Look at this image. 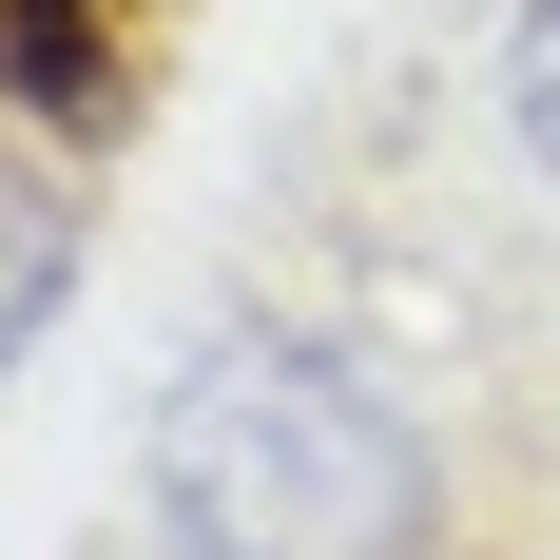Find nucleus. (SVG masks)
Listing matches in <instances>:
<instances>
[{
    "mask_svg": "<svg viewBox=\"0 0 560 560\" xmlns=\"http://www.w3.org/2000/svg\"><path fill=\"white\" fill-rule=\"evenodd\" d=\"M58 271H78V194H58V155H20V136H0V348L58 310Z\"/></svg>",
    "mask_w": 560,
    "mask_h": 560,
    "instance_id": "nucleus-3",
    "label": "nucleus"
},
{
    "mask_svg": "<svg viewBox=\"0 0 560 560\" xmlns=\"http://www.w3.org/2000/svg\"><path fill=\"white\" fill-rule=\"evenodd\" d=\"M155 503L194 560H406L425 541V445L348 348L232 329L155 387Z\"/></svg>",
    "mask_w": 560,
    "mask_h": 560,
    "instance_id": "nucleus-1",
    "label": "nucleus"
},
{
    "mask_svg": "<svg viewBox=\"0 0 560 560\" xmlns=\"http://www.w3.org/2000/svg\"><path fill=\"white\" fill-rule=\"evenodd\" d=\"M136 39H155V0H0V97L39 136H116Z\"/></svg>",
    "mask_w": 560,
    "mask_h": 560,
    "instance_id": "nucleus-2",
    "label": "nucleus"
},
{
    "mask_svg": "<svg viewBox=\"0 0 560 560\" xmlns=\"http://www.w3.org/2000/svg\"><path fill=\"white\" fill-rule=\"evenodd\" d=\"M503 116H522V155L560 174V0H522V39H503Z\"/></svg>",
    "mask_w": 560,
    "mask_h": 560,
    "instance_id": "nucleus-4",
    "label": "nucleus"
}]
</instances>
